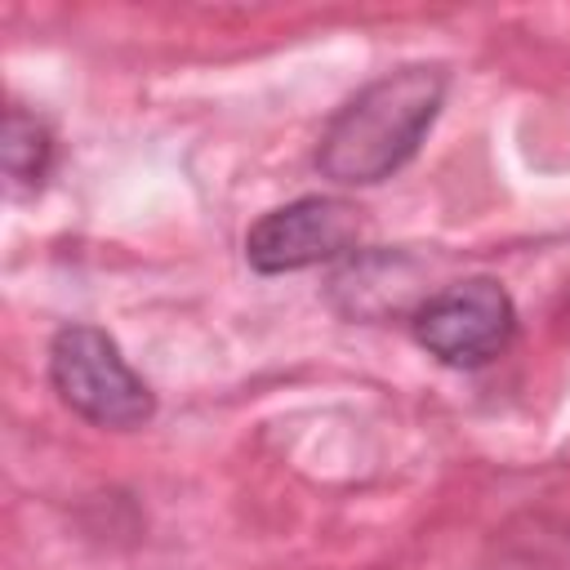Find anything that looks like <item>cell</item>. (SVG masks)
<instances>
[{"mask_svg":"<svg viewBox=\"0 0 570 570\" xmlns=\"http://www.w3.org/2000/svg\"><path fill=\"white\" fill-rule=\"evenodd\" d=\"M445 98V71L414 62L365 85L321 134L316 165L334 183H379L396 174L432 129Z\"/></svg>","mask_w":570,"mask_h":570,"instance_id":"6da1fadb","label":"cell"},{"mask_svg":"<svg viewBox=\"0 0 570 570\" xmlns=\"http://www.w3.org/2000/svg\"><path fill=\"white\" fill-rule=\"evenodd\" d=\"M58 396L98 428H138L151 414L147 383L129 370L120 347L94 325H67L49 352Z\"/></svg>","mask_w":570,"mask_h":570,"instance_id":"7a4b0ae2","label":"cell"},{"mask_svg":"<svg viewBox=\"0 0 570 570\" xmlns=\"http://www.w3.org/2000/svg\"><path fill=\"white\" fill-rule=\"evenodd\" d=\"M512 325H517L512 298L494 281H459V285H445L414 316L419 343L436 361L463 365V370L494 361L508 347Z\"/></svg>","mask_w":570,"mask_h":570,"instance_id":"3957f363","label":"cell"},{"mask_svg":"<svg viewBox=\"0 0 570 570\" xmlns=\"http://www.w3.org/2000/svg\"><path fill=\"white\" fill-rule=\"evenodd\" d=\"M361 236V218L352 205L330 196H303L263 214L245 236V258L258 272H298L312 263H330L347 254Z\"/></svg>","mask_w":570,"mask_h":570,"instance_id":"277c9868","label":"cell"},{"mask_svg":"<svg viewBox=\"0 0 570 570\" xmlns=\"http://www.w3.org/2000/svg\"><path fill=\"white\" fill-rule=\"evenodd\" d=\"M53 160V138L40 116L9 107L4 116V174L13 187H40L45 169Z\"/></svg>","mask_w":570,"mask_h":570,"instance_id":"5b68a950","label":"cell"}]
</instances>
